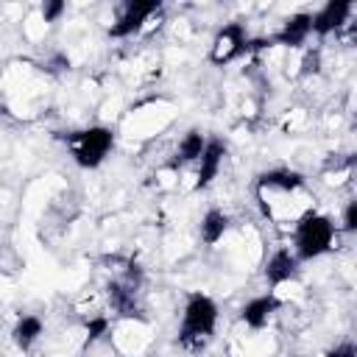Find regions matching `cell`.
<instances>
[{
  "instance_id": "cell-19",
  "label": "cell",
  "mask_w": 357,
  "mask_h": 357,
  "mask_svg": "<svg viewBox=\"0 0 357 357\" xmlns=\"http://www.w3.org/2000/svg\"><path fill=\"white\" fill-rule=\"evenodd\" d=\"M324 357H357V349H354V343H351V340H343V343L332 346Z\"/></svg>"
},
{
  "instance_id": "cell-16",
  "label": "cell",
  "mask_w": 357,
  "mask_h": 357,
  "mask_svg": "<svg viewBox=\"0 0 357 357\" xmlns=\"http://www.w3.org/2000/svg\"><path fill=\"white\" fill-rule=\"evenodd\" d=\"M340 226H343V231H354L357 229V201L354 198L346 201L343 215H340Z\"/></svg>"
},
{
  "instance_id": "cell-13",
  "label": "cell",
  "mask_w": 357,
  "mask_h": 357,
  "mask_svg": "<svg viewBox=\"0 0 357 357\" xmlns=\"http://www.w3.org/2000/svg\"><path fill=\"white\" fill-rule=\"evenodd\" d=\"M229 231V215L218 206H209L204 215H201V223H198V234L206 245H218L223 240V234Z\"/></svg>"
},
{
  "instance_id": "cell-12",
  "label": "cell",
  "mask_w": 357,
  "mask_h": 357,
  "mask_svg": "<svg viewBox=\"0 0 357 357\" xmlns=\"http://www.w3.org/2000/svg\"><path fill=\"white\" fill-rule=\"evenodd\" d=\"M42 335H45V321L39 315H20L11 326V340L20 351H31Z\"/></svg>"
},
{
  "instance_id": "cell-17",
  "label": "cell",
  "mask_w": 357,
  "mask_h": 357,
  "mask_svg": "<svg viewBox=\"0 0 357 357\" xmlns=\"http://www.w3.org/2000/svg\"><path fill=\"white\" fill-rule=\"evenodd\" d=\"M106 329H109V318H106V315H95V318L86 321V337H89V340L103 337Z\"/></svg>"
},
{
  "instance_id": "cell-7",
  "label": "cell",
  "mask_w": 357,
  "mask_h": 357,
  "mask_svg": "<svg viewBox=\"0 0 357 357\" xmlns=\"http://www.w3.org/2000/svg\"><path fill=\"white\" fill-rule=\"evenodd\" d=\"M354 3L349 0H329L318 11H312V36H329L343 31L351 22Z\"/></svg>"
},
{
  "instance_id": "cell-11",
  "label": "cell",
  "mask_w": 357,
  "mask_h": 357,
  "mask_svg": "<svg viewBox=\"0 0 357 357\" xmlns=\"http://www.w3.org/2000/svg\"><path fill=\"white\" fill-rule=\"evenodd\" d=\"M310 36H312V11H296L273 33V42L296 50V47H304Z\"/></svg>"
},
{
  "instance_id": "cell-9",
  "label": "cell",
  "mask_w": 357,
  "mask_h": 357,
  "mask_svg": "<svg viewBox=\"0 0 357 357\" xmlns=\"http://www.w3.org/2000/svg\"><path fill=\"white\" fill-rule=\"evenodd\" d=\"M298 257L290 251V245H279L271 257H268V262H265V282L276 290V287H284V284H290V282H296V276H298Z\"/></svg>"
},
{
  "instance_id": "cell-4",
  "label": "cell",
  "mask_w": 357,
  "mask_h": 357,
  "mask_svg": "<svg viewBox=\"0 0 357 357\" xmlns=\"http://www.w3.org/2000/svg\"><path fill=\"white\" fill-rule=\"evenodd\" d=\"M114 148V131L109 126H86L67 134V151L73 162L84 170H95L106 162Z\"/></svg>"
},
{
  "instance_id": "cell-10",
  "label": "cell",
  "mask_w": 357,
  "mask_h": 357,
  "mask_svg": "<svg viewBox=\"0 0 357 357\" xmlns=\"http://www.w3.org/2000/svg\"><path fill=\"white\" fill-rule=\"evenodd\" d=\"M282 310V298L268 290V293H259L254 298H248L243 307H240V321L248 326V329H262L271 324V318Z\"/></svg>"
},
{
  "instance_id": "cell-8",
  "label": "cell",
  "mask_w": 357,
  "mask_h": 357,
  "mask_svg": "<svg viewBox=\"0 0 357 357\" xmlns=\"http://www.w3.org/2000/svg\"><path fill=\"white\" fill-rule=\"evenodd\" d=\"M226 153H229V145H226L223 139H218V137L206 139L204 153H201V159L195 162V181H192V187H195V190H206V187L218 178V173H220V167H223Z\"/></svg>"
},
{
  "instance_id": "cell-3",
  "label": "cell",
  "mask_w": 357,
  "mask_h": 357,
  "mask_svg": "<svg viewBox=\"0 0 357 357\" xmlns=\"http://www.w3.org/2000/svg\"><path fill=\"white\" fill-rule=\"evenodd\" d=\"M335 237H337V226L329 215L312 209L304 218H298L293 223V245L290 251L298 257V262H310L318 259L324 254H329L335 248Z\"/></svg>"
},
{
  "instance_id": "cell-1",
  "label": "cell",
  "mask_w": 357,
  "mask_h": 357,
  "mask_svg": "<svg viewBox=\"0 0 357 357\" xmlns=\"http://www.w3.org/2000/svg\"><path fill=\"white\" fill-rule=\"evenodd\" d=\"M257 201L262 215L279 226H293L298 218L315 209L307 192V178L287 167H273L257 176Z\"/></svg>"
},
{
  "instance_id": "cell-14",
  "label": "cell",
  "mask_w": 357,
  "mask_h": 357,
  "mask_svg": "<svg viewBox=\"0 0 357 357\" xmlns=\"http://www.w3.org/2000/svg\"><path fill=\"white\" fill-rule=\"evenodd\" d=\"M204 145H206L204 131L190 128L187 134H181V139H178V145H176V159H173V165H195V162L201 159V153H204Z\"/></svg>"
},
{
  "instance_id": "cell-2",
  "label": "cell",
  "mask_w": 357,
  "mask_h": 357,
  "mask_svg": "<svg viewBox=\"0 0 357 357\" xmlns=\"http://www.w3.org/2000/svg\"><path fill=\"white\" fill-rule=\"evenodd\" d=\"M218 301L209 293H190L181 310V324H178V343L184 349H204L218 329Z\"/></svg>"
},
{
  "instance_id": "cell-6",
  "label": "cell",
  "mask_w": 357,
  "mask_h": 357,
  "mask_svg": "<svg viewBox=\"0 0 357 357\" xmlns=\"http://www.w3.org/2000/svg\"><path fill=\"white\" fill-rule=\"evenodd\" d=\"M248 50V31L243 22H226L215 36H212V45H209V61L223 67L229 61H234L237 56H243Z\"/></svg>"
},
{
  "instance_id": "cell-15",
  "label": "cell",
  "mask_w": 357,
  "mask_h": 357,
  "mask_svg": "<svg viewBox=\"0 0 357 357\" xmlns=\"http://www.w3.org/2000/svg\"><path fill=\"white\" fill-rule=\"evenodd\" d=\"M39 14H42L45 22H59V20L67 14V3H64V0H45V3L39 6Z\"/></svg>"
},
{
  "instance_id": "cell-5",
  "label": "cell",
  "mask_w": 357,
  "mask_h": 357,
  "mask_svg": "<svg viewBox=\"0 0 357 357\" xmlns=\"http://www.w3.org/2000/svg\"><path fill=\"white\" fill-rule=\"evenodd\" d=\"M162 11L159 0H128L120 6L114 22L109 25L112 39H131L142 31H148V22Z\"/></svg>"
},
{
  "instance_id": "cell-18",
  "label": "cell",
  "mask_w": 357,
  "mask_h": 357,
  "mask_svg": "<svg viewBox=\"0 0 357 357\" xmlns=\"http://www.w3.org/2000/svg\"><path fill=\"white\" fill-rule=\"evenodd\" d=\"M321 70V50L318 47H310L304 50V59H301V73H318Z\"/></svg>"
}]
</instances>
